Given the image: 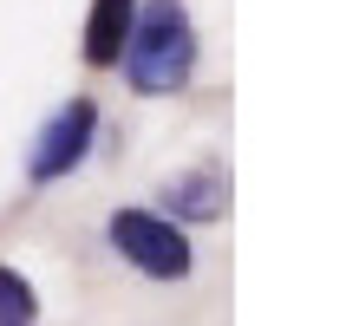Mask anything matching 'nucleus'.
I'll return each mask as SVG.
<instances>
[{
    "label": "nucleus",
    "instance_id": "nucleus-1",
    "mask_svg": "<svg viewBox=\"0 0 359 326\" xmlns=\"http://www.w3.org/2000/svg\"><path fill=\"white\" fill-rule=\"evenodd\" d=\"M118 65L144 98L183 92L189 72H196V27H189L183 0H137V20H131V39H124Z\"/></svg>",
    "mask_w": 359,
    "mask_h": 326
},
{
    "label": "nucleus",
    "instance_id": "nucleus-2",
    "mask_svg": "<svg viewBox=\"0 0 359 326\" xmlns=\"http://www.w3.org/2000/svg\"><path fill=\"white\" fill-rule=\"evenodd\" d=\"M104 242H111L118 261H131V268L151 274V280H183L189 261H196L183 222H170V215H157V209H118L111 222H104Z\"/></svg>",
    "mask_w": 359,
    "mask_h": 326
},
{
    "label": "nucleus",
    "instance_id": "nucleus-3",
    "mask_svg": "<svg viewBox=\"0 0 359 326\" xmlns=\"http://www.w3.org/2000/svg\"><path fill=\"white\" fill-rule=\"evenodd\" d=\"M92 137H98V104H92V98H66V104L46 118V130L33 137L27 177H33V183H59V177H72V170L92 157Z\"/></svg>",
    "mask_w": 359,
    "mask_h": 326
},
{
    "label": "nucleus",
    "instance_id": "nucleus-4",
    "mask_svg": "<svg viewBox=\"0 0 359 326\" xmlns=\"http://www.w3.org/2000/svg\"><path fill=\"white\" fill-rule=\"evenodd\" d=\"M163 209H170V222H222L229 215V177L222 170H183V177L163 183Z\"/></svg>",
    "mask_w": 359,
    "mask_h": 326
},
{
    "label": "nucleus",
    "instance_id": "nucleus-5",
    "mask_svg": "<svg viewBox=\"0 0 359 326\" xmlns=\"http://www.w3.org/2000/svg\"><path fill=\"white\" fill-rule=\"evenodd\" d=\"M131 20H137V0H92L86 13V65H118L124 39H131Z\"/></svg>",
    "mask_w": 359,
    "mask_h": 326
},
{
    "label": "nucleus",
    "instance_id": "nucleus-6",
    "mask_svg": "<svg viewBox=\"0 0 359 326\" xmlns=\"http://www.w3.org/2000/svg\"><path fill=\"white\" fill-rule=\"evenodd\" d=\"M39 320V294L20 268H0V326H33Z\"/></svg>",
    "mask_w": 359,
    "mask_h": 326
}]
</instances>
